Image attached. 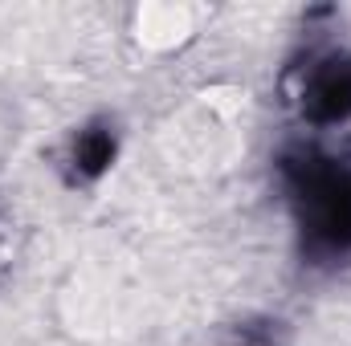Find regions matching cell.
Returning <instances> with one entry per match:
<instances>
[{
	"label": "cell",
	"mask_w": 351,
	"mask_h": 346,
	"mask_svg": "<svg viewBox=\"0 0 351 346\" xmlns=\"http://www.w3.org/2000/svg\"><path fill=\"white\" fill-rule=\"evenodd\" d=\"M274 175L298 261L319 273L351 265V147H331L323 135L290 139L274 155Z\"/></svg>",
	"instance_id": "1"
},
{
	"label": "cell",
	"mask_w": 351,
	"mask_h": 346,
	"mask_svg": "<svg viewBox=\"0 0 351 346\" xmlns=\"http://www.w3.org/2000/svg\"><path fill=\"white\" fill-rule=\"evenodd\" d=\"M290 102L311 135H327L351 122V49L348 45H311L302 62L286 70Z\"/></svg>",
	"instance_id": "2"
},
{
	"label": "cell",
	"mask_w": 351,
	"mask_h": 346,
	"mask_svg": "<svg viewBox=\"0 0 351 346\" xmlns=\"http://www.w3.org/2000/svg\"><path fill=\"white\" fill-rule=\"evenodd\" d=\"M119 151H123V131H119V118L110 114H94L86 122H78L62 151H58V172L66 187H94L98 179H106L110 168L119 163Z\"/></svg>",
	"instance_id": "3"
},
{
	"label": "cell",
	"mask_w": 351,
	"mask_h": 346,
	"mask_svg": "<svg viewBox=\"0 0 351 346\" xmlns=\"http://www.w3.org/2000/svg\"><path fill=\"white\" fill-rule=\"evenodd\" d=\"M208 346H282V322L274 318H241L217 330Z\"/></svg>",
	"instance_id": "4"
}]
</instances>
